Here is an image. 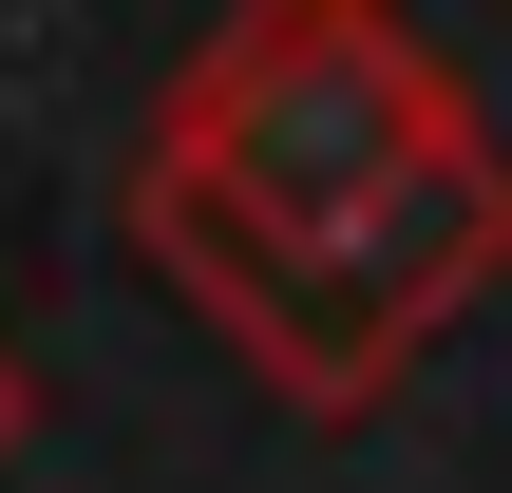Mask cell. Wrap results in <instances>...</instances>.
Segmentation results:
<instances>
[{"label":"cell","instance_id":"obj_1","mask_svg":"<svg viewBox=\"0 0 512 493\" xmlns=\"http://www.w3.org/2000/svg\"><path fill=\"white\" fill-rule=\"evenodd\" d=\"M133 247L304 418H361L512 266V152L399 0H228L133 133Z\"/></svg>","mask_w":512,"mask_h":493},{"label":"cell","instance_id":"obj_2","mask_svg":"<svg viewBox=\"0 0 512 493\" xmlns=\"http://www.w3.org/2000/svg\"><path fill=\"white\" fill-rule=\"evenodd\" d=\"M19 437H38V380H19V342H0V456H19Z\"/></svg>","mask_w":512,"mask_h":493}]
</instances>
